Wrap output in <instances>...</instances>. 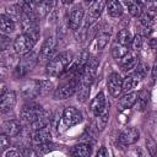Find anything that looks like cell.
Listing matches in <instances>:
<instances>
[{
  "instance_id": "obj_20",
  "label": "cell",
  "mask_w": 157,
  "mask_h": 157,
  "mask_svg": "<svg viewBox=\"0 0 157 157\" xmlns=\"http://www.w3.org/2000/svg\"><path fill=\"white\" fill-rule=\"evenodd\" d=\"M107 11L112 17H119L123 15L124 9L119 0H108L107 1Z\"/></svg>"
},
{
  "instance_id": "obj_4",
  "label": "cell",
  "mask_w": 157,
  "mask_h": 157,
  "mask_svg": "<svg viewBox=\"0 0 157 157\" xmlns=\"http://www.w3.org/2000/svg\"><path fill=\"white\" fill-rule=\"evenodd\" d=\"M43 113H44V109L40 104L31 102V103H27L23 105V108L21 110V120L25 124H32Z\"/></svg>"
},
{
  "instance_id": "obj_32",
  "label": "cell",
  "mask_w": 157,
  "mask_h": 157,
  "mask_svg": "<svg viewBox=\"0 0 157 157\" xmlns=\"http://www.w3.org/2000/svg\"><path fill=\"white\" fill-rule=\"evenodd\" d=\"M140 25H141V27L152 28V26H153V17L150 16L147 12L146 13H141V16H140Z\"/></svg>"
},
{
  "instance_id": "obj_26",
  "label": "cell",
  "mask_w": 157,
  "mask_h": 157,
  "mask_svg": "<svg viewBox=\"0 0 157 157\" xmlns=\"http://www.w3.org/2000/svg\"><path fill=\"white\" fill-rule=\"evenodd\" d=\"M50 115L44 110V113L37 119V120H34L32 124H29L31 125V128L33 129V130H38V129H43V128H47L48 126V124H50Z\"/></svg>"
},
{
  "instance_id": "obj_6",
  "label": "cell",
  "mask_w": 157,
  "mask_h": 157,
  "mask_svg": "<svg viewBox=\"0 0 157 157\" xmlns=\"http://www.w3.org/2000/svg\"><path fill=\"white\" fill-rule=\"evenodd\" d=\"M21 96L23 99L31 101L40 96L39 90V80H28L21 87Z\"/></svg>"
},
{
  "instance_id": "obj_24",
  "label": "cell",
  "mask_w": 157,
  "mask_h": 157,
  "mask_svg": "<svg viewBox=\"0 0 157 157\" xmlns=\"http://www.w3.org/2000/svg\"><path fill=\"white\" fill-rule=\"evenodd\" d=\"M128 53H129V47L128 45H123V44L115 42L112 47V55L117 60H121Z\"/></svg>"
},
{
  "instance_id": "obj_10",
  "label": "cell",
  "mask_w": 157,
  "mask_h": 157,
  "mask_svg": "<svg viewBox=\"0 0 157 157\" xmlns=\"http://www.w3.org/2000/svg\"><path fill=\"white\" fill-rule=\"evenodd\" d=\"M55 47H56V40L54 37H48L42 48H40V52H39V55H38V60L40 63H45V61H49L52 59V55L55 50Z\"/></svg>"
},
{
  "instance_id": "obj_28",
  "label": "cell",
  "mask_w": 157,
  "mask_h": 157,
  "mask_svg": "<svg viewBox=\"0 0 157 157\" xmlns=\"http://www.w3.org/2000/svg\"><path fill=\"white\" fill-rule=\"evenodd\" d=\"M117 42L120 43V44H123V45H128L129 47L131 44V42H132V37H131L130 32L124 28V29H120L118 32V34H117Z\"/></svg>"
},
{
  "instance_id": "obj_8",
  "label": "cell",
  "mask_w": 157,
  "mask_h": 157,
  "mask_svg": "<svg viewBox=\"0 0 157 157\" xmlns=\"http://www.w3.org/2000/svg\"><path fill=\"white\" fill-rule=\"evenodd\" d=\"M88 59H90L88 52H86V50L81 52L80 55L74 61V64L71 65V67L69 69V75L71 77H78L80 78V76H81V74H82V71H83V69H85Z\"/></svg>"
},
{
  "instance_id": "obj_15",
  "label": "cell",
  "mask_w": 157,
  "mask_h": 157,
  "mask_svg": "<svg viewBox=\"0 0 157 157\" xmlns=\"http://www.w3.org/2000/svg\"><path fill=\"white\" fill-rule=\"evenodd\" d=\"M16 104V93L13 91H6L1 94L0 99V110L1 113L10 112Z\"/></svg>"
},
{
  "instance_id": "obj_22",
  "label": "cell",
  "mask_w": 157,
  "mask_h": 157,
  "mask_svg": "<svg viewBox=\"0 0 157 157\" xmlns=\"http://www.w3.org/2000/svg\"><path fill=\"white\" fill-rule=\"evenodd\" d=\"M136 99H137V93L136 92H126V94H124L119 101L120 109L131 108L132 105H135Z\"/></svg>"
},
{
  "instance_id": "obj_43",
  "label": "cell",
  "mask_w": 157,
  "mask_h": 157,
  "mask_svg": "<svg viewBox=\"0 0 157 157\" xmlns=\"http://www.w3.org/2000/svg\"><path fill=\"white\" fill-rule=\"evenodd\" d=\"M150 45L153 50H157V39H151L150 40Z\"/></svg>"
},
{
  "instance_id": "obj_13",
  "label": "cell",
  "mask_w": 157,
  "mask_h": 157,
  "mask_svg": "<svg viewBox=\"0 0 157 157\" xmlns=\"http://www.w3.org/2000/svg\"><path fill=\"white\" fill-rule=\"evenodd\" d=\"M83 7L81 5H75L69 15V20H67V25L71 29H77L81 25V21L83 18Z\"/></svg>"
},
{
  "instance_id": "obj_16",
  "label": "cell",
  "mask_w": 157,
  "mask_h": 157,
  "mask_svg": "<svg viewBox=\"0 0 157 157\" xmlns=\"http://www.w3.org/2000/svg\"><path fill=\"white\" fill-rule=\"evenodd\" d=\"M22 130V126L20 124V121L17 120H6L2 123L1 125V132L10 136V137H13V136H17Z\"/></svg>"
},
{
  "instance_id": "obj_19",
  "label": "cell",
  "mask_w": 157,
  "mask_h": 157,
  "mask_svg": "<svg viewBox=\"0 0 157 157\" xmlns=\"http://www.w3.org/2000/svg\"><path fill=\"white\" fill-rule=\"evenodd\" d=\"M32 140L36 144H42V142H47L52 140V134L49 131L48 128H43V129H38L34 130L33 135H32Z\"/></svg>"
},
{
  "instance_id": "obj_40",
  "label": "cell",
  "mask_w": 157,
  "mask_h": 157,
  "mask_svg": "<svg viewBox=\"0 0 157 157\" xmlns=\"http://www.w3.org/2000/svg\"><path fill=\"white\" fill-rule=\"evenodd\" d=\"M21 156H23L22 151H17V150H10L5 152V157H21Z\"/></svg>"
},
{
  "instance_id": "obj_31",
  "label": "cell",
  "mask_w": 157,
  "mask_h": 157,
  "mask_svg": "<svg viewBox=\"0 0 157 157\" xmlns=\"http://www.w3.org/2000/svg\"><path fill=\"white\" fill-rule=\"evenodd\" d=\"M148 69H150V67H148V65H147V64L140 63V64H137V66L134 69V70H135L134 76H135V77H137L139 80H141V78H144V77L147 75Z\"/></svg>"
},
{
  "instance_id": "obj_44",
  "label": "cell",
  "mask_w": 157,
  "mask_h": 157,
  "mask_svg": "<svg viewBox=\"0 0 157 157\" xmlns=\"http://www.w3.org/2000/svg\"><path fill=\"white\" fill-rule=\"evenodd\" d=\"M83 1H85V4H86V5H90V4H93L96 0H83Z\"/></svg>"
},
{
  "instance_id": "obj_1",
  "label": "cell",
  "mask_w": 157,
  "mask_h": 157,
  "mask_svg": "<svg viewBox=\"0 0 157 157\" xmlns=\"http://www.w3.org/2000/svg\"><path fill=\"white\" fill-rule=\"evenodd\" d=\"M72 61V53L61 52L52 58L47 64V74L49 76H59L66 71V67Z\"/></svg>"
},
{
  "instance_id": "obj_11",
  "label": "cell",
  "mask_w": 157,
  "mask_h": 157,
  "mask_svg": "<svg viewBox=\"0 0 157 157\" xmlns=\"http://www.w3.org/2000/svg\"><path fill=\"white\" fill-rule=\"evenodd\" d=\"M140 132L136 128H126L125 130H123L118 137V142L121 146H129L135 144L139 140Z\"/></svg>"
},
{
  "instance_id": "obj_41",
  "label": "cell",
  "mask_w": 157,
  "mask_h": 157,
  "mask_svg": "<svg viewBox=\"0 0 157 157\" xmlns=\"http://www.w3.org/2000/svg\"><path fill=\"white\" fill-rule=\"evenodd\" d=\"M108 150L105 148V147H101L99 150H98V152H97V156L98 157H108Z\"/></svg>"
},
{
  "instance_id": "obj_2",
  "label": "cell",
  "mask_w": 157,
  "mask_h": 157,
  "mask_svg": "<svg viewBox=\"0 0 157 157\" xmlns=\"http://www.w3.org/2000/svg\"><path fill=\"white\" fill-rule=\"evenodd\" d=\"M38 39H36L34 37H32L31 34L27 33H22L20 36L16 37V39L13 40V49L17 54L20 55H25L27 53H29L33 47L36 45Z\"/></svg>"
},
{
  "instance_id": "obj_45",
  "label": "cell",
  "mask_w": 157,
  "mask_h": 157,
  "mask_svg": "<svg viewBox=\"0 0 157 157\" xmlns=\"http://www.w3.org/2000/svg\"><path fill=\"white\" fill-rule=\"evenodd\" d=\"M61 2L66 5V4H70V2H72V0H61Z\"/></svg>"
},
{
  "instance_id": "obj_17",
  "label": "cell",
  "mask_w": 157,
  "mask_h": 157,
  "mask_svg": "<svg viewBox=\"0 0 157 157\" xmlns=\"http://www.w3.org/2000/svg\"><path fill=\"white\" fill-rule=\"evenodd\" d=\"M91 153H92V147L88 142L78 144V145L74 146L71 150V155L75 157H88Z\"/></svg>"
},
{
  "instance_id": "obj_23",
  "label": "cell",
  "mask_w": 157,
  "mask_h": 157,
  "mask_svg": "<svg viewBox=\"0 0 157 157\" xmlns=\"http://www.w3.org/2000/svg\"><path fill=\"white\" fill-rule=\"evenodd\" d=\"M22 12H23V7H22V5H18V4H12V5L6 7V15L13 22L17 21V20H21Z\"/></svg>"
},
{
  "instance_id": "obj_37",
  "label": "cell",
  "mask_w": 157,
  "mask_h": 157,
  "mask_svg": "<svg viewBox=\"0 0 157 157\" xmlns=\"http://www.w3.org/2000/svg\"><path fill=\"white\" fill-rule=\"evenodd\" d=\"M10 44H11V38L7 37L6 34L1 33V38H0V49H1V52H6L10 48Z\"/></svg>"
},
{
  "instance_id": "obj_35",
  "label": "cell",
  "mask_w": 157,
  "mask_h": 157,
  "mask_svg": "<svg viewBox=\"0 0 157 157\" xmlns=\"http://www.w3.org/2000/svg\"><path fill=\"white\" fill-rule=\"evenodd\" d=\"M39 90L40 94H48L53 90V83L48 80H39Z\"/></svg>"
},
{
  "instance_id": "obj_39",
  "label": "cell",
  "mask_w": 157,
  "mask_h": 157,
  "mask_svg": "<svg viewBox=\"0 0 157 157\" xmlns=\"http://www.w3.org/2000/svg\"><path fill=\"white\" fill-rule=\"evenodd\" d=\"M60 118H63V113H61L60 110H56V112L54 113V115L52 117V119H50V125H52V128H53L54 130H56V129H58V125H59Z\"/></svg>"
},
{
  "instance_id": "obj_29",
  "label": "cell",
  "mask_w": 157,
  "mask_h": 157,
  "mask_svg": "<svg viewBox=\"0 0 157 157\" xmlns=\"http://www.w3.org/2000/svg\"><path fill=\"white\" fill-rule=\"evenodd\" d=\"M108 119H109V115H108L107 112L103 113V114H101V115H97V118L94 120V128H96V130L98 132H101V131L104 130V128L108 124Z\"/></svg>"
},
{
  "instance_id": "obj_12",
  "label": "cell",
  "mask_w": 157,
  "mask_h": 157,
  "mask_svg": "<svg viewBox=\"0 0 157 157\" xmlns=\"http://www.w3.org/2000/svg\"><path fill=\"white\" fill-rule=\"evenodd\" d=\"M107 87H108L109 93L113 97H118L121 93V91H123V78L120 77V75L118 72H113V74L109 75Z\"/></svg>"
},
{
  "instance_id": "obj_36",
  "label": "cell",
  "mask_w": 157,
  "mask_h": 157,
  "mask_svg": "<svg viewBox=\"0 0 157 157\" xmlns=\"http://www.w3.org/2000/svg\"><path fill=\"white\" fill-rule=\"evenodd\" d=\"M146 146H147V151L151 156L157 157V144L155 142V140L152 139H146Z\"/></svg>"
},
{
  "instance_id": "obj_3",
  "label": "cell",
  "mask_w": 157,
  "mask_h": 157,
  "mask_svg": "<svg viewBox=\"0 0 157 157\" xmlns=\"http://www.w3.org/2000/svg\"><path fill=\"white\" fill-rule=\"evenodd\" d=\"M38 58L33 52H29L27 54L23 55V58L18 61L16 69H15V76L16 77H22L25 75H27L38 63Z\"/></svg>"
},
{
  "instance_id": "obj_25",
  "label": "cell",
  "mask_w": 157,
  "mask_h": 157,
  "mask_svg": "<svg viewBox=\"0 0 157 157\" xmlns=\"http://www.w3.org/2000/svg\"><path fill=\"white\" fill-rule=\"evenodd\" d=\"M148 97H150V93L147 90H141L139 93H137V99H136V103H135V107L137 110L142 112L147 103H148Z\"/></svg>"
},
{
  "instance_id": "obj_9",
  "label": "cell",
  "mask_w": 157,
  "mask_h": 157,
  "mask_svg": "<svg viewBox=\"0 0 157 157\" xmlns=\"http://www.w3.org/2000/svg\"><path fill=\"white\" fill-rule=\"evenodd\" d=\"M63 121L65 126L71 128L74 125H77L82 121V114L74 107H66L63 110Z\"/></svg>"
},
{
  "instance_id": "obj_14",
  "label": "cell",
  "mask_w": 157,
  "mask_h": 157,
  "mask_svg": "<svg viewBox=\"0 0 157 157\" xmlns=\"http://www.w3.org/2000/svg\"><path fill=\"white\" fill-rule=\"evenodd\" d=\"M90 108L96 117L107 112V101H105V96L103 92H99L96 94V97L92 99L90 104Z\"/></svg>"
},
{
  "instance_id": "obj_42",
  "label": "cell",
  "mask_w": 157,
  "mask_h": 157,
  "mask_svg": "<svg viewBox=\"0 0 157 157\" xmlns=\"http://www.w3.org/2000/svg\"><path fill=\"white\" fill-rule=\"evenodd\" d=\"M152 76H153V78H157V59L152 66Z\"/></svg>"
},
{
  "instance_id": "obj_21",
  "label": "cell",
  "mask_w": 157,
  "mask_h": 157,
  "mask_svg": "<svg viewBox=\"0 0 157 157\" xmlns=\"http://www.w3.org/2000/svg\"><path fill=\"white\" fill-rule=\"evenodd\" d=\"M137 66V56L128 53L123 59H121V70L128 72V71H131L134 70L135 67Z\"/></svg>"
},
{
  "instance_id": "obj_7",
  "label": "cell",
  "mask_w": 157,
  "mask_h": 157,
  "mask_svg": "<svg viewBox=\"0 0 157 157\" xmlns=\"http://www.w3.org/2000/svg\"><path fill=\"white\" fill-rule=\"evenodd\" d=\"M105 5H107V1H105V0H96V1L91 5V7H90V10H88V13H87V16H86V20H85L86 27H87V26L90 27L91 25H93V23L99 18V16L102 15V12H103Z\"/></svg>"
},
{
  "instance_id": "obj_38",
  "label": "cell",
  "mask_w": 157,
  "mask_h": 157,
  "mask_svg": "<svg viewBox=\"0 0 157 157\" xmlns=\"http://www.w3.org/2000/svg\"><path fill=\"white\" fill-rule=\"evenodd\" d=\"M10 145H11L10 136H7V135H5V134L1 132V135H0V148H1V151L2 152L6 151L10 147Z\"/></svg>"
},
{
  "instance_id": "obj_33",
  "label": "cell",
  "mask_w": 157,
  "mask_h": 157,
  "mask_svg": "<svg viewBox=\"0 0 157 157\" xmlns=\"http://www.w3.org/2000/svg\"><path fill=\"white\" fill-rule=\"evenodd\" d=\"M109 38H110V34L109 33H99L98 34V37H97V48L101 50V49H103L107 44H108V42H109Z\"/></svg>"
},
{
  "instance_id": "obj_5",
  "label": "cell",
  "mask_w": 157,
  "mask_h": 157,
  "mask_svg": "<svg viewBox=\"0 0 157 157\" xmlns=\"http://www.w3.org/2000/svg\"><path fill=\"white\" fill-rule=\"evenodd\" d=\"M78 77H71L67 82L63 83L59 88L55 90L54 92V98L55 99H66L71 97L72 94L76 93L77 86H78Z\"/></svg>"
},
{
  "instance_id": "obj_30",
  "label": "cell",
  "mask_w": 157,
  "mask_h": 157,
  "mask_svg": "<svg viewBox=\"0 0 157 157\" xmlns=\"http://www.w3.org/2000/svg\"><path fill=\"white\" fill-rule=\"evenodd\" d=\"M139 82V78L135 77L134 75H129L126 77L123 78V91L124 92H129L131 88H134Z\"/></svg>"
},
{
  "instance_id": "obj_18",
  "label": "cell",
  "mask_w": 157,
  "mask_h": 157,
  "mask_svg": "<svg viewBox=\"0 0 157 157\" xmlns=\"http://www.w3.org/2000/svg\"><path fill=\"white\" fill-rule=\"evenodd\" d=\"M0 29L2 34H11L15 31V22L6 13L0 16Z\"/></svg>"
},
{
  "instance_id": "obj_27",
  "label": "cell",
  "mask_w": 157,
  "mask_h": 157,
  "mask_svg": "<svg viewBox=\"0 0 157 157\" xmlns=\"http://www.w3.org/2000/svg\"><path fill=\"white\" fill-rule=\"evenodd\" d=\"M59 146L56 144H53L52 141H47V142H42V144H37L34 150L37 152V155H45L50 151H54L56 150Z\"/></svg>"
},
{
  "instance_id": "obj_34",
  "label": "cell",
  "mask_w": 157,
  "mask_h": 157,
  "mask_svg": "<svg viewBox=\"0 0 157 157\" xmlns=\"http://www.w3.org/2000/svg\"><path fill=\"white\" fill-rule=\"evenodd\" d=\"M131 45H132V49H134L135 52H140V50L142 49V45H144V36H141L140 33L136 34V36L132 38Z\"/></svg>"
}]
</instances>
